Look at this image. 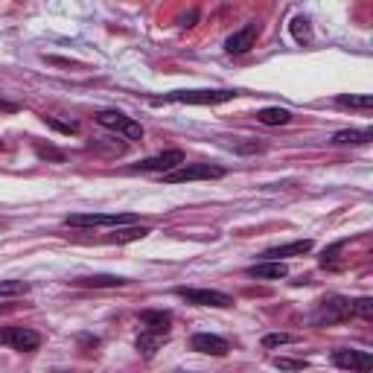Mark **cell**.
Masks as SVG:
<instances>
[{
    "mask_svg": "<svg viewBox=\"0 0 373 373\" xmlns=\"http://www.w3.org/2000/svg\"><path fill=\"white\" fill-rule=\"evenodd\" d=\"M240 91L230 88H219V91H175V93H164V100H152V105L161 103H184V105H219V103H230L237 100Z\"/></svg>",
    "mask_w": 373,
    "mask_h": 373,
    "instance_id": "6da1fadb",
    "label": "cell"
},
{
    "mask_svg": "<svg viewBox=\"0 0 373 373\" xmlns=\"http://www.w3.org/2000/svg\"><path fill=\"white\" fill-rule=\"evenodd\" d=\"M225 178L222 166H210V164H181L169 172H164V184H187V181H219Z\"/></svg>",
    "mask_w": 373,
    "mask_h": 373,
    "instance_id": "7a4b0ae2",
    "label": "cell"
},
{
    "mask_svg": "<svg viewBox=\"0 0 373 373\" xmlns=\"http://www.w3.org/2000/svg\"><path fill=\"white\" fill-rule=\"evenodd\" d=\"M65 222L70 228H123V225H134L137 216L134 213H73Z\"/></svg>",
    "mask_w": 373,
    "mask_h": 373,
    "instance_id": "3957f363",
    "label": "cell"
},
{
    "mask_svg": "<svg viewBox=\"0 0 373 373\" xmlns=\"http://www.w3.org/2000/svg\"><path fill=\"white\" fill-rule=\"evenodd\" d=\"M96 123H100L103 129H108V131H117V134H123L126 140H143V126L137 123V120H131V117H126L123 111H96V117H93Z\"/></svg>",
    "mask_w": 373,
    "mask_h": 373,
    "instance_id": "277c9868",
    "label": "cell"
},
{
    "mask_svg": "<svg viewBox=\"0 0 373 373\" xmlns=\"http://www.w3.org/2000/svg\"><path fill=\"white\" fill-rule=\"evenodd\" d=\"M0 344L18 353H35L41 347V336L30 327H4L0 329Z\"/></svg>",
    "mask_w": 373,
    "mask_h": 373,
    "instance_id": "5b68a950",
    "label": "cell"
},
{
    "mask_svg": "<svg viewBox=\"0 0 373 373\" xmlns=\"http://www.w3.org/2000/svg\"><path fill=\"white\" fill-rule=\"evenodd\" d=\"M175 294H178L181 301L192 303V306H216V309H228L233 306V298L225 292H216V289H175Z\"/></svg>",
    "mask_w": 373,
    "mask_h": 373,
    "instance_id": "8992f818",
    "label": "cell"
},
{
    "mask_svg": "<svg viewBox=\"0 0 373 373\" xmlns=\"http://www.w3.org/2000/svg\"><path fill=\"white\" fill-rule=\"evenodd\" d=\"M347 318H353V301L350 298H327L318 306L315 324H339Z\"/></svg>",
    "mask_w": 373,
    "mask_h": 373,
    "instance_id": "52a82bcc",
    "label": "cell"
},
{
    "mask_svg": "<svg viewBox=\"0 0 373 373\" xmlns=\"http://www.w3.org/2000/svg\"><path fill=\"white\" fill-rule=\"evenodd\" d=\"M184 164V152L181 149H169V152H161V155H152V158L140 161V164H134L131 172H169L175 166H181Z\"/></svg>",
    "mask_w": 373,
    "mask_h": 373,
    "instance_id": "ba28073f",
    "label": "cell"
},
{
    "mask_svg": "<svg viewBox=\"0 0 373 373\" xmlns=\"http://www.w3.org/2000/svg\"><path fill=\"white\" fill-rule=\"evenodd\" d=\"M332 365L341 370H370L373 356L367 350H336L332 353Z\"/></svg>",
    "mask_w": 373,
    "mask_h": 373,
    "instance_id": "9c48e42d",
    "label": "cell"
},
{
    "mask_svg": "<svg viewBox=\"0 0 373 373\" xmlns=\"http://www.w3.org/2000/svg\"><path fill=\"white\" fill-rule=\"evenodd\" d=\"M190 347L195 353H204V356H228V341L222 336H213V332H195L190 339Z\"/></svg>",
    "mask_w": 373,
    "mask_h": 373,
    "instance_id": "30bf717a",
    "label": "cell"
},
{
    "mask_svg": "<svg viewBox=\"0 0 373 373\" xmlns=\"http://www.w3.org/2000/svg\"><path fill=\"white\" fill-rule=\"evenodd\" d=\"M254 38H257V24H245L240 32H233L228 41H225V50L230 53V55H240V53H248L251 47H254Z\"/></svg>",
    "mask_w": 373,
    "mask_h": 373,
    "instance_id": "8fae6325",
    "label": "cell"
},
{
    "mask_svg": "<svg viewBox=\"0 0 373 373\" xmlns=\"http://www.w3.org/2000/svg\"><path fill=\"white\" fill-rule=\"evenodd\" d=\"M312 251V240H294L277 248H268L263 251V260H283V257H303V254Z\"/></svg>",
    "mask_w": 373,
    "mask_h": 373,
    "instance_id": "7c38bea8",
    "label": "cell"
},
{
    "mask_svg": "<svg viewBox=\"0 0 373 373\" xmlns=\"http://www.w3.org/2000/svg\"><path fill=\"white\" fill-rule=\"evenodd\" d=\"M248 274L257 277V280H283L289 274V268H286L283 260H263V263H254L248 268Z\"/></svg>",
    "mask_w": 373,
    "mask_h": 373,
    "instance_id": "4fadbf2b",
    "label": "cell"
},
{
    "mask_svg": "<svg viewBox=\"0 0 373 373\" xmlns=\"http://www.w3.org/2000/svg\"><path fill=\"white\" fill-rule=\"evenodd\" d=\"M140 324L146 327V329H152V332H169V327H172V315L169 312H164V309H143L140 312Z\"/></svg>",
    "mask_w": 373,
    "mask_h": 373,
    "instance_id": "5bb4252c",
    "label": "cell"
},
{
    "mask_svg": "<svg viewBox=\"0 0 373 373\" xmlns=\"http://www.w3.org/2000/svg\"><path fill=\"white\" fill-rule=\"evenodd\" d=\"M76 286H91V289H120L129 280L126 277H114V274H93V277H76Z\"/></svg>",
    "mask_w": 373,
    "mask_h": 373,
    "instance_id": "9a60e30c",
    "label": "cell"
},
{
    "mask_svg": "<svg viewBox=\"0 0 373 373\" xmlns=\"http://www.w3.org/2000/svg\"><path fill=\"white\" fill-rule=\"evenodd\" d=\"M164 332H152V329H143L140 336H137V341H134V347L143 353V356H155V350H158L161 344H164Z\"/></svg>",
    "mask_w": 373,
    "mask_h": 373,
    "instance_id": "2e32d148",
    "label": "cell"
},
{
    "mask_svg": "<svg viewBox=\"0 0 373 373\" xmlns=\"http://www.w3.org/2000/svg\"><path fill=\"white\" fill-rule=\"evenodd\" d=\"M373 129H344L332 134V143H370Z\"/></svg>",
    "mask_w": 373,
    "mask_h": 373,
    "instance_id": "e0dca14e",
    "label": "cell"
},
{
    "mask_svg": "<svg viewBox=\"0 0 373 373\" xmlns=\"http://www.w3.org/2000/svg\"><path fill=\"white\" fill-rule=\"evenodd\" d=\"M257 120H260L263 126H286V123L292 120V114H289L286 108H263V111L257 114Z\"/></svg>",
    "mask_w": 373,
    "mask_h": 373,
    "instance_id": "ac0fdd59",
    "label": "cell"
},
{
    "mask_svg": "<svg viewBox=\"0 0 373 373\" xmlns=\"http://www.w3.org/2000/svg\"><path fill=\"white\" fill-rule=\"evenodd\" d=\"M292 35H294V41H301V44H309L312 41V27H309V18L298 15L292 21Z\"/></svg>",
    "mask_w": 373,
    "mask_h": 373,
    "instance_id": "d6986e66",
    "label": "cell"
},
{
    "mask_svg": "<svg viewBox=\"0 0 373 373\" xmlns=\"http://www.w3.org/2000/svg\"><path fill=\"white\" fill-rule=\"evenodd\" d=\"M339 105L344 108H359V111H370L373 108V96L365 93V96H339Z\"/></svg>",
    "mask_w": 373,
    "mask_h": 373,
    "instance_id": "ffe728a7",
    "label": "cell"
},
{
    "mask_svg": "<svg viewBox=\"0 0 373 373\" xmlns=\"http://www.w3.org/2000/svg\"><path fill=\"white\" fill-rule=\"evenodd\" d=\"M30 283L24 280H0V298H15V294H27Z\"/></svg>",
    "mask_w": 373,
    "mask_h": 373,
    "instance_id": "44dd1931",
    "label": "cell"
},
{
    "mask_svg": "<svg viewBox=\"0 0 373 373\" xmlns=\"http://www.w3.org/2000/svg\"><path fill=\"white\" fill-rule=\"evenodd\" d=\"M298 336H292V332H271V336L263 339V347L266 350H274V347H283V344H294Z\"/></svg>",
    "mask_w": 373,
    "mask_h": 373,
    "instance_id": "7402d4cb",
    "label": "cell"
},
{
    "mask_svg": "<svg viewBox=\"0 0 373 373\" xmlns=\"http://www.w3.org/2000/svg\"><path fill=\"white\" fill-rule=\"evenodd\" d=\"M149 228H126V230H120V233H117V242H134V240H143V237H149Z\"/></svg>",
    "mask_w": 373,
    "mask_h": 373,
    "instance_id": "603a6c76",
    "label": "cell"
},
{
    "mask_svg": "<svg viewBox=\"0 0 373 373\" xmlns=\"http://www.w3.org/2000/svg\"><path fill=\"white\" fill-rule=\"evenodd\" d=\"M353 315H359V318H370V315H373V301H370V298H359V301H353Z\"/></svg>",
    "mask_w": 373,
    "mask_h": 373,
    "instance_id": "cb8c5ba5",
    "label": "cell"
},
{
    "mask_svg": "<svg viewBox=\"0 0 373 373\" xmlns=\"http://www.w3.org/2000/svg\"><path fill=\"white\" fill-rule=\"evenodd\" d=\"M309 362H303V359H283V356H277L274 359V367H280V370H303Z\"/></svg>",
    "mask_w": 373,
    "mask_h": 373,
    "instance_id": "d4e9b609",
    "label": "cell"
},
{
    "mask_svg": "<svg viewBox=\"0 0 373 373\" xmlns=\"http://www.w3.org/2000/svg\"><path fill=\"white\" fill-rule=\"evenodd\" d=\"M47 126L55 129V131H62V134H76V131H79L76 123H58V120H53V117H47Z\"/></svg>",
    "mask_w": 373,
    "mask_h": 373,
    "instance_id": "484cf974",
    "label": "cell"
},
{
    "mask_svg": "<svg viewBox=\"0 0 373 373\" xmlns=\"http://www.w3.org/2000/svg\"><path fill=\"white\" fill-rule=\"evenodd\" d=\"M192 21H195V12H190L187 18H181V27H192Z\"/></svg>",
    "mask_w": 373,
    "mask_h": 373,
    "instance_id": "4316f807",
    "label": "cell"
},
{
    "mask_svg": "<svg viewBox=\"0 0 373 373\" xmlns=\"http://www.w3.org/2000/svg\"><path fill=\"white\" fill-rule=\"evenodd\" d=\"M0 152H4V140H0Z\"/></svg>",
    "mask_w": 373,
    "mask_h": 373,
    "instance_id": "83f0119b",
    "label": "cell"
}]
</instances>
